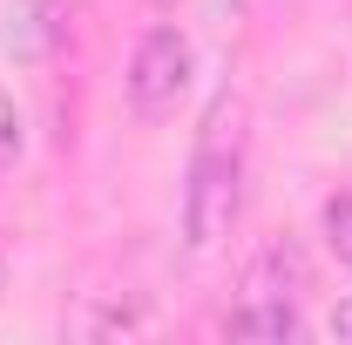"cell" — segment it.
<instances>
[{
    "label": "cell",
    "mask_w": 352,
    "mask_h": 345,
    "mask_svg": "<svg viewBox=\"0 0 352 345\" xmlns=\"http://www.w3.org/2000/svg\"><path fill=\"white\" fill-rule=\"evenodd\" d=\"M346 7H352V0H346Z\"/></svg>",
    "instance_id": "11"
},
{
    "label": "cell",
    "mask_w": 352,
    "mask_h": 345,
    "mask_svg": "<svg viewBox=\"0 0 352 345\" xmlns=\"http://www.w3.org/2000/svg\"><path fill=\"white\" fill-rule=\"evenodd\" d=\"M332 339H352V298L339 304V311H332Z\"/></svg>",
    "instance_id": "8"
},
{
    "label": "cell",
    "mask_w": 352,
    "mask_h": 345,
    "mask_svg": "<svg viewBox=\"0 0 352 345\" xmlns=\"http://www.w3.org/2000/svg\"><path fill=\"white\" fill-rule=\"evenodd\" d=\"M311 291V258L298 237H271L258 258L244 264V298H305Z\"/></svg>",
    "instance_id": "4"
},
{
    "label": "cell",
    "mask_w": 352,
    "mask_h": 345,
    "mask_svg": "<svg viewBox=\"0 0 352 345\" xmlns=\"http://www.w3.org/2000/svg\"><path fill=\"white\" fill-rule=\"evenodd\" d=\"M190 68H197V54H190V34L183 27H149L142 41H135L129 54V75H122V88H129V109L135 115H170L176 102H183V88H190Z\"/></svg>",
    "instance_id": "2"
},
{
    "label": "cell",
    "mask_w": 352,
    "mask_h": 345,
    "mask_svg": "<svg viewBox=\"0 0 352 345\" xmlns=\"http://www.w3.org/2000/svg\"><path fill=\"white\" fill-rule=\"evenodd\" d=\"M68 34V0H0V47L14 61H47Z\"/></svg>",
    "instance_id": "3"
},
{
    "label": "cell",
    "mask_w": 352,
    "mask_h": 345,
    "mask_svg": "<svg viewBox=\"0 0 352 345\" xmlns=\"http://www.w3.org/2000/svg\"><path fill=\"white\" fill-rule=\"evenodd\" d=\"M21 149H28V122H21L14 95L0 88V170H7V163H21Z\"/></svg>",
    "instance_id": "7"
},
{
    "label": "cell",
    "mask_w": 352,
    "mask_h": 345,
    "mask_svg": "<svg viewBox=\"0 0 352 345\" xmlns=\"http://www.w3.org/2000/svg\"><path fill=\"white\" fill-rule=\"evenodd\" d=\"M230 339H305V318L292 298H244L237 311H223Z\"/></svg>",
    "instance_id": "5"
},
{
    "label": "cell",
    "mask_w": 352,
    "mask_h": 345,
    "mask_svg": "<svg viewBox=\"0 0 352 345\" xmlns=\"http://www.w3.org/2000/svg\"><path fill=\"white\" fill-rule=\"evenodd\" d=\"M244 216V102L217 95L197 149H190V183H183V244L217 251Z\"/></svg>",
    "instance_id": "1"
},
{
    "label": "cell",
    "mask_w": 352,
    "mask_h": 345,
    "mask_svg": "<svg viewBox=\"0 0 352 345\" xmlns=\"http://www.w3.org/2000/svg\"><path fill=\"white\" fill-rule=\"evenodd\" d=\"M0 291H7V264H0Z\"/></svg>",
    "instance_id": "10"
},
{
    "label": "cell",
    "mask_w": 352,
    "mask_h": 345,
    "mask_svg": "<svg viewBox=\"0 0 352 345\" xmlns=\"http://www.w3.org/2000/svg\"><path fill=\"white\" fill-rule=\"evenodd\" d=\"M318 230H325V251H332L339 264H352V190H339V197L325 203Z\"/></svg>",
    "instance_id": "6"
},
{
    "label": "cell",
    "mask_w": 352,
    "mask_h": 345,
    "mask_svg": "<svg viewBox=\"0 0 352 345\" xmlns=\"http://www.w3.org/2000/svg\"><path fill=\"white\" fill-rule=\"evenodd\" d=\"M149 7H156V14H170V7H183V0H149Z\"/></svg>",
    "instance_id": "9"
}]
</instances>
